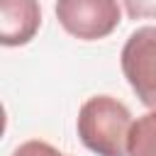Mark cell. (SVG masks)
Listing matches in <instances>:
<instances>
[{
  "label": "cell",
  "mask_w": 156,
  "mask_h": 156,
  "mask_svg": "<svg viewBox=\"0 0 156 156\" xmlns=\"http://www.w3.org/2000/svg\"><path fill=\"white\" fill-rule=\"evenodd\" d=\"M132 112L112 95L88 98L78 110V136L98 156H127Z\"/></svg>",
  "instance_id": "obj_1"
},
{
  "label": "cell",
  "mask_w": 156,
  "mask_h": 156,
  "mask_svg": "<svg viewBox=\"0 0 156 156\" xmlns=\"http://www.w3.org/2000/svg\"><path fill=\"white\" fill-rule=\"evenodd\" d=\"M56 20L71 37L95 41L117 29L122 10L117 0H56Z\"/></svg>",
  "instance_id": "obj_2"
},
{
  "label": "cell",
  "mask_w": 156,
  "mask_h": 156,
  "mask_svg": "<svg viewBox=\"0 0 156 156\" xmlns=\"http://www.w3.org/2000/svg\"><path fill=\"white\" fill-rule=\"evenodd\" d=\"M122 73L141 105L156 110V27H139L122 46Z\"/></svg>",
  "instance_id": "obj_3"
},
{
  "label": "cell",
  "mask_w": 156,
  "mask_h": 156,
  "mask_svg": "<svg viewBox=\"0 0 156 156\" xmlns=\"http://www.w3.org/2000/svg\"><path fill=\"white\" fill-rule=\"evenodd\" d=\"M39 24V0H0V41L5 46H22L32 41Z\"/></svg>",
  "instance_id": "obj_4"
},
{
  "label": "cell",
  "mask_w": 156,
  "mask_h": 156,
  "mask_svg": "<svg viewBox=\"0 0 156 156\" xmlns=\"http://www.w3.org/2000/svg\"><path fill=\"white\" fill-rule=\"evenodd\" d=\"M127 156H156V110L136 117L132 124Z\"/></svg>",
  "instance_id": "obj_5"
},
{
  "label": "cell",
  "mask_w": 156,
  "mask_h": 156,
  "mask_svg": "<svg viewBox=\"0 0 156 156\" xmlns=\"http://www.w3.org/2000/svg\"><path fill=\"white\" fill-rule=\"evenodd\" d=\"M12 156H66V154H61L58 149H54V146L46 144V141L32 139V141L20 144V146L12 151Z\"/></svg>",
  "instance_id": "obj_6"
},
{
  "label": "cell",
  "mask_w": 156,
  "mask_h": 156,
  "mask_svg": "<svg viewBox=\"0 0 156 156\" xmlns=\"http://www.w3.org/2000/svg\"><path fill=\"white\" fill-rule=\"evenodd\" d=\"M129 20H156V0H122Z\"/></svg>",
  "instance_id": "obj_7"
}]
</instances>
